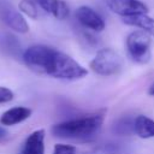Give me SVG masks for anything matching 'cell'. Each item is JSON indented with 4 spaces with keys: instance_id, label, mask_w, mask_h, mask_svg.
Segmentation results:
<instances>
[{
    "instance_id": "7a4b0ae2",
    "label": "cell",
    "mask_w": 154,
    "mask_h": 154,
    "mask_svg": "<svg viewBox=\"0 0 154 154\" xmlns=\"http://www.w3.org/2000/svg\"><path fill=\"white\" fill-rule=\"evenodd\" d=\"M106 111H99L93 114L75 118L58 123L52 126L51 131L54 136L67 140H87L95 136L102 126Z\"/></svg>"
},
{
    "instance_id": "9c48e42d",
    "label": "cell",
    "mask_w": 154,
    "mask_h": 154,
    "mask_svg": "<svg viewBox=\"0 0 154 154\" xmlns=\"http://www.w3.org/2000/svg\"><path fill=\"white\" fill-rule=\"evenodd\" d=\"M20 154H45V130L32 131L25 140Z\"/></svg>"
},
{
    "instance_id": "2e32d148",
    "label": "cell",
    "mask_w": 154,
    "mask_h": 154,
    "mask_svg": "<svg viewBox=\"0 0 154 154\" xmlns=\"http://www.w3.org/2000/svg\"><path fill=\"white\" fill-rule=\"evenodd\" d=\"M7 138H8V132H7V130H6L4 126L0 125V143L6 142Z\"/></svg>"
},
{
    "instance_id": "8fae6325",
    "label": "cell",
    "mask_w": 154,
    "mask_h": 154,
    "mask_svg": "<svg viewBox=\"0 0 154 154\" xmlns=\"http://www.w3.org/2000/svg\"><path fill=\"white\" fill-rule=\"evenodd\" d=\"M134 131L141 138H153L154 120L146 116H137L134 122Z\"/></svg>"
},
{
    "instance_id": "4fadbf2b",
    "label": "cell",
    "mask_w": 154,
    "mask_h": 154,
    "mask_svg": "<svg viewBox=\"0 0 154 154\" xmlns=\"http://www.w3.org/2000/svg\"><path fill=\"white\" fill-rule=\"evenodd\" d=\"M18 7H19V11L22 13L26 14L28 17H30L32 19L38 18L40 8L37 6V4L35 2V0H20Z\"/></svg>"
},
{
    "instance_id": "7c38bea8",
    "label": "cell",
    "mask_w": 154,
    "mask_h": 154,
    "mask_svg": "<svg viewBox=\"0 0 154 154\" xmlns=\"http://www.w3.org/2000/svg\"><path fill=\"white\" fill-rule=\"evenodd\" d=\"M123 22L128 25L140 28L141 30L146 31L150 36H154V18L149 17L148 14H140L134 17L123 18Z\"/></svg>"
},
{
    "instance_id": "52a82bcc",
    "label": "cell",
    "mask_w": 154,
    "mask_h": 154,
    "mask_svg": "<svg viewBox=\"0 0 154 154\" xmlns=\"http://www.w3.org/2000/svg\"><path fill=\"white\" fill-rule=\"evenodd\" d=\"M76 19L84 28L93 31H102L106 26L102 17L89 6H81L76 10Z\"/></svg>"
},
{
    "instance_id": "3957f363",
    "label": "cell",
    "mask_w": 154,
    "mask_h": 154,
    "mask_svg": "<svg viewBox=\"0 0 154 154\" xmlns=\"http://www.w3.org/2000/svg\"><path fill=\"white\" fill-rule=\"evenodd\" d=\"M150 35L143 30H135L126 37V51L132 61L137 64H147L152 58Z\"/></svg>"
},
{
    "instance_id": "6da1fadb",
    "label": "cell",
    "mask_w": 154,
    "mask_h": 154,
    "mask_svg": "<svg viewBox=\"0 0 154 154\" xmlns=\"http://www.w3.org/2000/svg\"><path fill=\"white\" fill-rule=\"evenodd\" d=\"M23 60L36 73L47 75L59 79H79L88 71L70 55L46 45H34L25 49Z\"/></svg>"
},
{
    "instance_id": "30bf717a",
    "label": "cell",
    "mask_w": 154,
    "mask_h": 154,
    "mask_svg": "<svg viewBox=\"0 0 154 154\" xmlns=\"http://www.w3.org/2000/svg\"><path fill=\"white\" fill-rule=\"evenodd\" d=\"M30 116H31L30 108L24 107V106H17V107H12V108L5 111L0 117V123H1V125L12 126V125H17V124L24 122Z\"/></svg>"
},
{
    "instance_id": "9a60e30c",
    "label": "cell",
    "mask_w": 154,
    "mask_h": 154,
    "mask_svg": "<svg viewBox=\"0 0 154 154\" xmlns=\"http://www.w3.org/2000/svg\"><path fill=\"white\" fill-rule=\"evenodd\" d=\"M14 97V94L11 89L6 87H0V103H7L12 101Z\"/></svg>"
},
{
    "instance_id": "5b68a950",
    "label": "cell",
    "mask_w": 154,
    "mask_h": 154,
    "mask_svg": "<svg viewBox=\"0 0 154 154\" xmlns=\"http://www.w3.org/2000/svg\"><path fill=\"white\" fill-rule=\"evenodd\" d=\"M0 20L16 32L26 34L29 31V24L23 14L6 0H0Z\"/></svg>"
},
{
    "instance_id": "8992f818",
    "label": "cell",
    "mask_w": 154,
    "mask_h": 154,
    "mask_svg": "<svg viewBox=\"0 0 154 154\" xmlns=\"http://www.w3.org/2000/svg\"><path fill=\"white\" fill-rule=\"evenodd\" d=\"M106 4L113 13L123 18L148 14L149 12L147 5L140 0H106Z\"/></svg>"
},
{
    "instance_id": "277c9868",
    "label": "cell",
    "mask_w": 154,
    "mask_h": 154,
    "mask_svg": "<svg viewBox=\"0 0 154 154\" xmlns=\"http://www.w3.org/2000/svg\"><path fill=\"white\" fill-rule=\"evenodd\" d=\"M122 65L123 59L118 52L112 48H102L91 59L89 67L100 76H112L120 71Z\"/></svg>"
},
{
    "instance_id": "ba28073f",
    "label": "cell",
    "mask_w": 154,
    "mask_h": 154,
    "mask_svg": "<svg viewBox=\"0 0 154 154\" xmlns=\"http://www.w3.org/2000/svg\"><path fill=\"white\" fill-rule=\"evenodd\" d=\"M38 8L46 13H49L54 18L63 20L70 14V8L67 4L63 0H35Z\"/></svg>"
},
{
    "instance_id": "e0dca14e",
    "label": "cell",
    "mask_w": 154,
    "mask_h": 154,
    "mask_svg": "<svg viewBox=\"0 0 154 154\" xmlns=\"http://www.w3.org/2000/svg\"><path fill=\"white\" fill-rule=\"evenodd\" d=\"M148 93H149V95H152V96H154V83L150 85V88H149V90H148Z\"/></svg>"
},
{
    "instance_id": "5bb4252c",
    "label": "cell",
    "mask_w": 154,
    "mask_h": 154,
    "mask_svg": "<svg viewBox=\"0 0 154 154\" xmlns=\"http://www.w3.org/2000/svg\"><path fill=\"white\" fill-rule=\"evenodd\" d=\"M53 154H77V149L76 147L70 146V144L58 143L54 146Z\"/></svg>"
}]
</instances>
